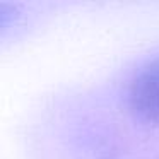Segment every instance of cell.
Segmentation results:
<instances>
[{
	"label": "cell",
	"mask_w": 159,
	"mask_h": 159,
	"mask_svg": "<svg viewBox=\"0 0 159 159\" xmlns=\"http://www.w3.org/2000/svg\"><path fill=\"white\" fill-rule=\"evenodd\" d=\"M128 106L145 121H159V55L139 67L128 84Z\"/></svg>",
	"instance_id": "1"
}]
</instances>
